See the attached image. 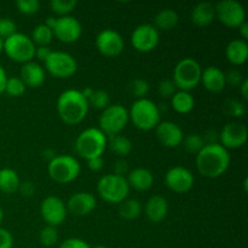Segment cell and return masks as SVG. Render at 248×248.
I'll use <instances>...</instances> for the list:
<instances>
[{
	"mask_svg": "<svg viewBox=\"0 0 248 248\" xmlns=\"http://www.w3.org/2000/svg\"><path fill=\"white\" fill-rule=\"evenodd\" d=\"M229 150L219 143L205 144V147L196 154L195 164L199 173L205 178L215 179L223 176L230 166Z\"/></svg>",
	"mask_w": 248,
	"mask_h": 248,
	"instance_id": "6da1fadb",
	"label": "cell"
},
{
	"mask_svg": "<svg viewBox=\"0 0 248 248\" xmlns=\"http://www.w3.org/2000/svg\"><path fill=\"white\" fill-rule=\"evenodd\" d=\"M89 109V102L80 90H65L58 96L57 113L67 125H78L84 121Z\"/></svg>",
	"mask_w": 248,
	"mask_h": 248,
	"instance_id": "7a4b0ae2",
	"label": "cell"
},
{
	"mask_svg": "<svg viewBox=\"0 0 248 248\" xmlns=\"http://www.w3.org/2000/svg\"><path fill=\"white\" fill-rule=\"evenodd\" d=\"M108 147V137L98 127H89L79 133L75 140V150L86 161L102 157Z\"/></svg>",
	"mask_w": 248,
	"mask_h": 248,
	"instance_id": "3957f363",
	"label": "cell"
},
{
	"mask_svg": "<svg viewBox=\"0 0 248 248\" xmlns=\"http://www.w3.org/2000/svg\"><path fill=\"white\" fill-rule=\"evenodd\" d=\"M128 118L138 130H154L160 123V109L148 98L136 99L128 110Z\"/></svg>",
	"mask_w": 248,
	"mask_h": 248,
	"instance_id": "277c9868",
	"label": "cell"
},
{
	"mask_svg": "<svg viewBox=\"0 0 248 248\" xmlns=\"http://www.w3.org/2000/svg\"><path fill=\"white\" fill-rule=\"evenodd\" d=\"M202 68L200 63L191 57L179 61L173 70V82L179 91L190 92L201 82Z\"/></svg>",
	"mask_w": 248,
	"mask_h": 248,
	"instance_id": "5b68a950",
	"label": "cell"
},
{
	"mask_svg": "<svg viewBox=\"0 0 248 248\" xmlns=\"http://www.w3.org/2000/svg\"><path fill=\"white\" fill-rule=\"evenodd\" d=\"M130 186H128L126 177L116 176L114 173L106 174L101 177L97 183V193L106 202L119 203L130 195Z\"/></svg>",
	"mask_w": 248,
	"mask_h": 248,
	"instance_id": "8992f818",
	"label": "cell"
},
{
	"mask_svg": "<svg viewBox=\"0 0 248 248\" xmlns=\"http://www.w3.org/2000/svg\"><path fill=\"white\" fill-rule=\"evenodd\" d=\"M81 166L72 155H56L47 165L50 178L58 184H68L79 177Z\"/></svg>",
	"mask_w": 248,
	"mask_h": 248,
	"instance_id": "52a82bcc",
	"label": "cell"
},
{
	"mask_svg": "<svg viewBox=\"0 0 248 248\" xmlns=\"http://www.w3.org/2000/svg\"><path fill=\"white\" fill-rule=\"evenodd\" d=\"M36 46L31 41V36L23 33H15L4 40V50L7 57L17 63H28L35 57Z\"/></svg>",
	"mask_w": 248,
	"mask_h": 248,
	"instance_id": "ba28073f",
	"label": "cell"
},
{
	"mask_svg": "<svg viewBox=\"0 0 248 248\" xmlns=\"http://www.w3.org/2000/svg\"><path fill=\"white\" fill-rule=\"evenodd\" d=\"M128 110L121 104H110L104 110H102L99 116V130L107 136V137H113V136L120 135L128 124Z\"/></svg>",
	"mask_w": 248,
	"mask_h": 248,
	"instance_id": "9c48e42d",
	"label": "cell"
},
{
	"mask_svg": "<svg viewBox=\"0 0 248 248\" xmlns=\"http://www.w3.org/2000/svg\"><path fill=\"white\" fill-rule=\"evenodd\" d=\"M44 64V69L57 79H68L78 70L77 60L70 53L63 51H52Z\"/></svg>",
	"mask_w": 248,
	"mask_h": 248,
	"instance_id": "30bf717a",
	"label": "cell"
},
{
	"mask_svg": "<svg viewBox=\"0 0 248 248\" xmlns=\"http://www.w3.org/2000/svg\"><path fill=\"white\" fill-rule=\"evenodd\" d=\"M216 6V18L228 28H239L246 22V10L236 0H222Z\"/></svg>",
	"mask_w": 248,
	"mask_h": 248,
	"instance_id": "8fae6325",
	"label": "cell"
},
{
	"mask_svg": "<svg viewBox=\"0 0 248 248\" xmlns=\"http://www.w3.org/2000/svg\"><path fill=\"white\" fill-rule=\"evenodd\" d=\"M160 41V31L153 24H140L131 34V44L138 52L147 53L154 50Z\"/></svg>",
	"mask_w": 248,
	"mask_h": 248,
	"instance_id": "7c38bea8",
	"label": "cell"
},
{
	"mask_svg": "<svg viewBox=\"0 0 248 248\" xmlns=\"http://www.w3.org/2000/svg\"><path fill=\"white\" fill-rule=\"evenodd\" d=\"M40 215L46 225L57 228L65 220L68 215L64 201L58 196H47L40 205Z\"/></svg>",
	"mask_w": 248,
	"mask_h": 248,
	"instance_id": "4fadbf2b",
	"label": "cell"
},
{
	"mask_svg": "<svg viewBox=\"0 0 248 248\" xmlns=\"http://www.w3.org/2000/svg\"><path fill=\"white\" fill-rule=\"evenodd\" d=\"M195 178L190 170L183 166H173L166 172L165 184L171 191L177 194H186L193 189Z\"/></svg>",
	"mask_w": 248,
	"mask_h": 248,
	"instance_id": "5bb4252c",
	"label": "cell"
},
{
	"mask_svg": "<svg viewBox=\"0 0 248 248\" xmlns=\"http://www.w3.org/2000/svg\"><path fill=\"white\" fill-rule=\"evenodd\" d=\"M96 47L106 57H116L125 47V41L121 34L114 29L107 28L99 31L96 38Z\"/></svg>",
	"mask_w": 248,
	"mask_h": 248,
	"instance_id": "9a60e30c",
	"label": "cell"
},
{
	"mask_svg": "<svg viewBox=\"0 0 248 248\" xmlns=\"http://www.w3.org/2000/svg\"><path fill=\"white\" fill-rule=\"evenodd\" d=\"M219 144L227 150L239 149L247 142L248 130L244 124L228 123L219 133Z\"/></svg>",
	"mask_w": 248,
	"mask_h": 248,
	"instance_id": "2e32d148",
	"label": "cell"
},
{
	"mask_svg": "<svg viewBox=\"0 0 248 248\" xmlns=\"http://www.w3.org/2000/svg\"><path fill=\"white\" fill-rule=\"evenodd\" d=\"M53 36L64 44H73L80 39L82 27L79 19L73 16L58 17L55 28L52 29Z\"/></svg>",
	"mask_w": 248,
	"mask_h": 248,
	"instance_id": "e0dca14e",
	"label": "cell"
},
{
	"mask_svg": "<svg viewBox=\"0 0 248 248\" xmlns=\"http://www.w3.org/2000/svg\"><path fill=\"white\" fill-rule=\"evenodd\" d=\"M155 132L157 140L166 148H177L183 143V131L172 121H160L155 127Z\"/></svg>",
	"mask_w": 248,
	"mask_h": 248,
	"instance_id": "ac0fdd59",
	"label": "cell"
},
{
	"mask_svg": "<svg viewBox=\"0 0 248 248\" xmlns=\"http://www.w3.org/2000/svg\"><path fill=\"white\" fill-rule=\"evenodd\" d=\"M65 206H67L68 212H70L72 215L78 216V217H85L93 212L97 206V200L91 193L79 191L70 196Z\"/></svg>",
	"mask_w": 248,
	"mask_h": 248,
	"instance_id": "d6986e66",
	"label": "cell"
},
{
	"mask_svg": "<svg viewBox=\"0 0 248 248\" xmlns=\"http://www.w3.org/2000/svg\"><path fill=\"white\" fill-rule=\"evenodd\" d=\"M201 82L203 87L212 93H219L227 86L224 72L216 65H211L202 69Z\"/></svg>",
	"mask_w": 248,
	"mask_h": 248,
	"instance_id": "ffe728a7",
	"label": "cell"
},
{
	"mask_svg": "<svg viewBox=\"0 0 248 248\" xmlns=\"http://www.w3.org/2000/svg\"><path fill=\"white\" fill-rule=\"evenodd\" d=\"M19 78L26 86L39 87L45 82V69L39 63L31 61V62L22 64Z\"/></svg>",
	"mask_w": 248,
	"mask_h": 248,
	"instance_id": "44dd1931",
	"label": "cell"
},
{
	"mask_svg": "<svg viewBox=\"0 0 248 248\" xmlns=\"http://www.w3.org/2000/svg\"><path fill=\"white\" fill-rule=\"evenodd\" d=\"M126 181H127L130 188L137 191H145L149 190L154 184V174L150 170L137 167L128 172Z\"/></svg>",
	"mask_w": 248,
	"mask_h": 248,
	"instance_id": "7402d4cb",
	"label": "cell"
},
{
	"mask_svg": "<svg viewBox=\"0 0 248 248\" xmlns=\"http://www.w3.org/2000/svg\"><path fill=\"white\" fill-rule=\"evenodd\" d=\"M144 212L150 222L160 223L167 217V213H169V202L162 196L154 195L145 203Z\"/></svg>",
	"mask_w": 248,
	"mask_h": 248,
	"instance_id": "603a6c76",
	"label": "cell"
},
{
	"mask_svg": "<svg viewBox=\"0 0 248 248\" xmlns=\"http://www.w3.org/2000/svg\"><path fill=\"white\" fill-rule=\"evenodd\" d=\"M191 22L196 27H207L216 19L215 4L208 1L199 2L194 6L190 14Z\"/></svg>",
	"mask_w": 248,
	"mask_h": 248,
	"instance_id": "cb8c5ba5",
	"label": "cell"
},
{
	"mask_svg": "<svg viewBox=\"0 0 248 248\" xmlns=\"http://www.w3.org/2000/svg\"><path fill=\"white\" fill-rule=\"evenodd\" d=\"M225 57L232 65H242L248 58V44L242 39H234L225 47Z\"/></svg>",
	"mask_w": 248,
	"mask_h": 248,
	"instance_id": "d4e9b609",
	"label": "cell"
},
{
	"mask_svg": "<svg viewBox=\"0 0 248 248\" xmlns=\"http://www.w3.org/2000/svg\"><path fill=\"white\" fill-rule=\"evenodd\" d=\"M171 106L178 114H188L195 107V98L188 91H177L171 97Z\"/></svg>",
	"mask_w": 248,
	"mask_h": 248,
	"instance_id": "484cf974",
	"label": "cell"
},
{
	"mask_svg": "<svg viewBox=\"0 0 248 248\" xmlns=\"http://www.w3.org/2000/svg\"><path fill=\"white\" fill-rule=\"evenodd\" d=\"M179 16L173 9H164L156 14L153 26L157 31H171L178 24Z\"/></svg>",
	"mask_w": 248,
	"mask_h": 248,
	"instance_id": "4316f807",
	"label": "cell"
},
{
	"mask_svg": "<svg viewBox=\"0 0 248 248\" xmlns=\"http://www.w3.org/2000/svg\"><path fill=\"white\" fill-rule=\"evenodd\" d=\"M21 181L17 174V172L12 169H5L0 170V191L4 194H14L18 191V186Z\"/></svg>",
	"mask_w": 248,
	"mask_h": 248,
	"instance_id": "83f0119b",
	"label": "cell"
},
{
	"mask_svg": "<svg viewBox=\"0 0 248 248\" xmlns=\"http://www.w3.org/2000/svg\"><path fill=\"white\" fill-rule=\"evenodd\" d=\"M108 147L113 153H115L119 156H127L132 152V142L127 137L123 135L113 136L108 140Z\"/></svg>",
	"mask_w": 248,
	"mask_h": 248,
	"instance_id": "f1b7e54d",
	"label": "cell"
},
{
	"mask_svg": "<svg viewBox=\"0 0 248 248\" xmlns=\"http://www.w3.org/2000/svg\"><path fill=\"white\" fill-rule=\"evenodd\" d=\"M142 213V205L136 199H126L119 205V215L126 220H133Z\"/></svg>",
	"mask_w": 248,
	"mask_h": 248,
	"instance_id": "f546056e",
	"label": "cell"
},
{
	"mask_svg": "<svg viewBox=\"0 0 248 248\" xmlns=\"http://www.w3.org/2000/svg\"><path fill=\"white\" fill-rule=\"evenodd\" d=\"M53 36L52 29L48 28L45 24H39L31 31V41L34 43L35 46H48L52 41Z\"/></svg>",
	"mask_w": 248,
	"mask_h": 248,
	"instance_id": "4dcf8cb0",
	"label": "cell"
},
{
	"mask_svg": "<svg viewBox=\"0 0 248 248\" xmlns=\"http://www.w3.org/2000/svg\"><path fill=\"white\" fill-rule=\"evenodd\" d=\"M90 107H93L97 110H104L110 106V96L104 90H93L92 96L87 99Z\"/></svg>",
	"mask_w": 248,
	"mask_h": 248,
	"instance_id": "1f68e13d",
	"label": "cell"
},
{
	"mask_svg": "<svg viewBox=\"0 0 248 248\" xmlns=\"http://www.w3.org/2000/svg\"><path fill=\"white\" fill-rule=\"evenodd\" d=\"M77 4V0H51L50 7L53 14L63 17L69 16V14L75 9Z\"/></svg>",
	"mask_w": 248,
	"mask_h": 248,
	"instance_id": "d6a6232c",
	"label": "cell"
},
{
	"mask_svg": "<svg viewBox=\"0 0 248 248\" xmlns=\"http://www.w3.org/2000/svg\"><path fill=\"white\" fill-rule=\"evenodd\" d=\"M26 85L22 81L19 77L7 78L6 85H5V91L11 97H21L26 92Z\"/></svg>",
	"mask_w": 248,
	"mask_h": 248,
	"instance_id": "836d02e7",
	"label": "cell"
},
{
	"mask_svg": "<svg viewBox=\"0 0 248 248\" xmlns=\"http://www.w3.org/2000/svg\"><path fill=\"white\" fill-rule=\"evenodd\" d=\"M184 148L188 153H191V154H198L203 147H205V140H203L202 136L198 135V133H191V135H188L183 140Z\"/></svg>",
	"mask_w": 248,
	"mask_h": 248,
	"instance_id": "e575fe53",
	"label": "cell"
},
{
	"mask_svg": "<svg viewBox=\"0 0 248 248\" xmlns=\"http://www.w3.org/2000/svg\"><path fill=\"white\" fill-rule=\"evenodd\" d=\"M39 240H40L41 245L45 247H51L56 245V242L58 241L57 228L50 227V225L44 227L41 229L40 235H39Z\"/></svg>",
	"mask_w": 248,
	"mask_h": 248,
	"instance_id": "d590c367",
	"label": "cell"
},
{
	"mask_svg": "<svg viewBox=\"0 0 248 248\" xmlns=\"http://www.w3.org/2000/svg\"><path fill=\"white\" fill-rule=\"evenodd\" d=\"M16 7L22 15L31 16L40 10V1L39 0H17Z\"/></svg>",
	"mask_w": 248,
	"mask_h": 248,
	"instance_id": "8d00e7d4",
	"label": "cell"
},
{
	"mask_svg": "<svg viewBox=\"0 0 248 248\" xmlns=\"http://www.w3.org/2000/svg\"><path fill=\"white\" fill-rule=\"evenodd\" d=\"M224 110L228 115L234 116V118H240V116L245 115V113H246L245 104L241 101H237V99H229V101L225 102Z\"/></svg>",
	"mask_w": 248,
	"mask_h": 248,
	"instance_id": "74e56055",
	"label": "cell"
},
{
	"mask_svg": "<svg viewBox=\"0 0 248 248\" xmlns=\"http://www.w3.org/2000/svg\"><path fill=\"white\" fill-rule=\"evenodd\" d=\"M130 89L133 96L137 99L145 98V96H147L148 92H149V84H148L144 79L137 78V79H135L131 82Z\"/></svg>",
	"mask_w": 248,
	"mask_h": 248,
	"instance_id": "f35d334b",
	"label": "cell"
},
{
	"mask_svg": "<svg viewBox=\"0 0 248 248\" xmlns=\"http://www.w3.org/2000/svg\"><path fill=\"white\" fill-rule=\"evenodd\" d=\"M17 33V26L9 17H0V39L5 40Z\"/></svg>",
	"mask_w": 248,
	"mask_h": 248,
	"instance_id": "ab89813d",
	"label": "cell"
},
{
	"mask_svg": "<svg viewBox=\"0 0 248 248\" xmlns=\"http://www.w3.org/2000/svg\"><path fill=\"white\" fill-rule=\"evenodd\" d=\"M157 92L161 97L164 98H171L174 93L177 92V87L174 85L173 80L172 79H165L157 86Z\"/></svg>",
	"mask_w": 248,
	"mask_h": 248,
	"instance_id": "60d3db41",
	"label": "cell"
},
{
	"mask_svg": "<svg viewBox=\"0 0 248 248\" xmlns=\"http://www.w3.org/2000/svg\"><path fill=\"white\" fill-rule=\"evenodd\" d=\"M225 74V82L227 85H230L232 87H239L245 80L244 75L237 69H230L229 72L224 73Z\"/></svg>",
	"mask_w": 248,
	"mask_h": 248,
	"instance_id": "b9f144b4",
	"label": "cell"
},
{
	"mask_svg": "<svg viewBox=\"0 0 248 248\" xmlns=\"http://www.w3.org/2000/svg\"><path fill=\"white\" fill-rule=\"evenodd\" d=\"M60 248H91L86 241L79 237H70L60 245Z\"/></svg>",
	"mask_w": 248,
	"mask_h": 248,
	"instance_id": "7bdbcfd3",
	"label": "cell"
},
{
	"mask_svg": "<svg viewBox=\"0 0 248 248\" xmlns=\"http://www.w3.org/2000/svg\"><path fill=\"white\" fill-rule=\"evenodd\" d=\"M14 237L7 229L0 228V248H12Z\"/></svg>",
	"mask_w": 248,
	"mask_h": 248,
	"instance_id": "ee69618b",
	"label": "cell"
},
{
	"mask_svg": "<svg viewBox=\"0 0 248 248\" xmlns=\"http://www.w3.org/2000/svg\"><path fill=\"white\" fill-rule=\"evenodd\" d=\"M18 191L21 193V195L23 198H31L34 195V193H35V186L31 181L21 182L18 186Z\"/></svg>",
	"mask_w": 248,
	"mask_h": 248,
	"instance_id": "f6af8a7d",
	"label": "cell"
},
{
	"mask_svg": "<svg viewBox=\"0 0 248 248\" xmlns=\"http://www.w3.org/2000/svg\"><path fill=\"white\" fill-rule=\"evenodd\" d=\"M128 172H130V170H128V164L125 160L120 159L115 162V166H114V174L125 177V174H128Z\"/></svg>",
	"mask_w": 248,
	"mask_h": 248,
	"instance_id": "bcb514c9",
	"label": "cell"
},
{
	"mask_svg": "<svg viewBox=\"0 0 248 248\" xmlns=\"http://www.w3.org/2000/svg\"><path fill=\"white\" fill-rule=\"evenodd\" d=\"M52 50H51L48 46H36L35 48V56L39 61L41 62H45L48 58V56L51 55Z\"/></svg>",
	"mask_w": 248,
	"mask_h": 248,
	"instance_id": "7dc6e473",
	"label": "cell"
},
{
	"mask_svg": "<svg viewBox=\"0 0 248 248\" xmlns=\"http://www.w3.org/2000/svg\"><path fill=\"white\" fill-rule=\"evenodd\" d=\"M103 157H96V159H91L87 161V167H89L92 172H99L103 169Z\"/></svg>",
	"mask_w": 248,
	"mask_h": 248,
	"instance_id": "c3c4849f",
	"label": "cell"
},
{
	"mask_svg": "<svg viewBox=\"0 0 248 248\" xmlns=\"http://www.w3.org/2000/svg\"><path fill=\"white\" fill-rule=\"evenodd\" d=\"M6 73H5V69L2 68V65L0 64V94L4 93L5 91V85H6Z\"/></svg>",
	"mask_w": 248,
	"mask_h": 248,
	"instance_id": "681fc988",
	"label": "cell"
},
{
	"mask_svg": "<svg viewBox=\"0 0 248 248\" xmlns=\"http://www.w3.org/2000/svg\"><path fill=\"white\" fill-rule=\"evenodd\" d=\"M240 89V93H241V97L242 98L246 101V99L248 98V80L245 78V80L242 81V84L240 85L239 86Z\"/></svg>",
	"mask_w": 248,
	"mask_h": 248,
	"instance_id": "f907efd6",
	"label": "cell"
},
{
	"mask_svg": "<svg viewBox=\"0 0 248 248\" xmlns=\"http://www.w3.org/2000/svg\"><path fill=\"white\" fill-rule=\"evenodd\" d=\"M237 29H239L240 35H241L242 40L247 41V39H248V23H247V21L244 22V23H242L241 26H240Z\"/></svg>",
	"mask_w": 248,
	"mask_h": 248,
	"instance_id": "816d5d0a",
	"label": "cell"
},
{
	"mask_svg": "<svg viewBox=\"0 0 248 248\" xmlns=\"http://www.w3.org/2000/svg\"><path fill=\"white\" fill-rule=\"evenodd\" d=\"M43 155H44V157H45V159H47L48 162H50L51 160L56 156V152L53 149H50V148H48V149L44 150Z\"/></svg>",
	"mask_w": 248,
	"mask_h": 248,
	"instance_id": "f5cc1de1",
	"label": "cell"
},
{
	"mask_svg": "<svg viewBox=\"0 0 248 248\" xmlns=\"http://www.w3.org/2000/svg\"><path fill=\"white\" fill-rule=\"evenodd\" d=\"M56 22H57V17L50 16V17H47V19H46V22L44 24H45V26H47L50 29H53L56 26Z\"/></svg>",
	"mask_w": 248,
	"mask_h": 248,
	"instance_id": "db71d44e",
	"label": "cell"
},
{
	"mask_svg": "<svg viewBox=\"0 0 248 248\" xmlns=\"http://www.w3.org/2000/svg\"><path fill=\"white\" fill-rule=\"evenodd\" d=\"M81 93L84 94V97H85V98H86V99H89L90 97L92 96V93H93V89H92V87H89V86H87V87H85L84 90H82V91H81Z\"/></svg>",
	"mask_w": 248,
	"mask_h": 248,
	"instance_id": "11a10c76",
	"label": "cell"
},
{
	"mask_svg": "<svg viewBox=\"0 0 248 248\" xmlns=\"http://www.w3.org/2000/svg\"><path fill=\"white\" fill-rule=\"evenodd\" d=\"M2 50H4V40L0 39V53L2 52Z\"/></svg>",
	"mask_w": 248,
	"mask_h": 248,
	"instance_id": "9f6ffc18",
	"label": "cell"
},
{
	"mask_svg": "<svg viewBox=\"0 0 248 248\" xmlns=\"http://www.w3.org/2000/svg\"><path fill=\"white\" fill-rule=\"evenodd\" d=\"M2 218H4V212H2L1 207H0V224H1V222H2Z\"/></svg>",
	"mask_w": 248,
	"mask_h": 248,
	"instance_id": "6f0895ef",
	"label": "cell"
},
{
	"mask_svg": "<svg viewBox=\"0 0 248 248\" xmlns=\"http://www.w3.org/2000/svg\"><path fill=\"white\" fill-rule=\"evenodd\" d=\"M244 188H245V191H247V178H245L244 181Z\"/></svg>",
	"mask_w": 248,
	"mask_h": 248,
	"instance_id": "680465c9",
	"label": "cell"
},
{
	"mask_svg": "<svg viewBox=\"0 0 248 248\" xmlns=\"http://www.w3.org/2000/svg\"><path fill=\"white\" fill-rule=\"evenodd\" d=\"M93 248H108V247H106V246H96V247H93Z\"/></svg>",
	"mask_w": 248,
	"mask_h": 248,
	"instance_id": "91938a15",
	"label": "cell"
}]
</instances>
